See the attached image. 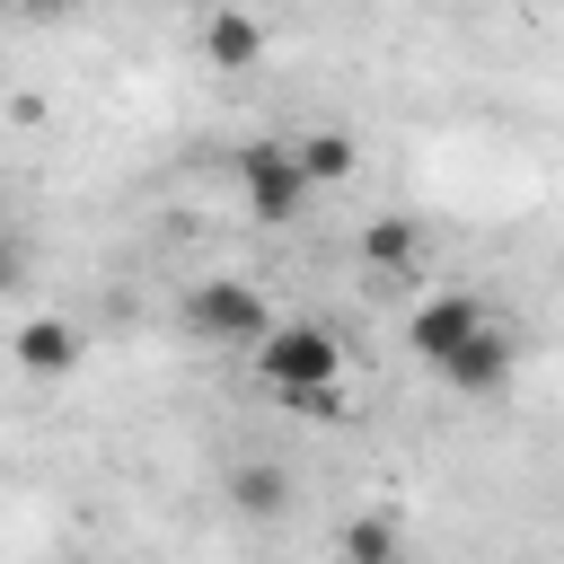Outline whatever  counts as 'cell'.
I'll list each match as a JSON object with an SVG mask.
<instances>
[{
    "label": "cell",
    "mask_w": 564,
    "mask_h": 564,
    "mask_svg": "<svg viewBox=\"0 0 564 564\" xmlns=\"http://www.w3.org/2000/svg\"><path fill=\"white\" fill-rule=\"evenodd\" d=\"M476 326H485V300H467V291H441V300H423V308L405 317V344H414L423 361H441V352H458Z\"/></svg>",
    "instance_id": "obj_7"
},
{
    "label": "cell",
    "mask_w": 564,
    "mask_h": 564,
    "mask_svg": "<svg viewBox=\"0 0 564 564\" xmlns=\"http://www.w3.org/2000/svg\"><path fill=\"white\" fill-rule=\"evenodd\" d=\"M203 62L212 70H256L264 62V18L256 9H238V0H212V18H203Z\"/></svg>",
    "instance_id": "obj_5"
},
{
    "label": "cell",
    "mask_w": 564,
    "mask_h": 564,
    "mask_svg": "<svg viewBox=\"0 0 564 564\" xmlns=\"http://www.w3.org/2000/svg\"><path fill=\"white\" fill-rule=\"evenodd\" d=\"M9 9H18V18H62L70 0H9Z\"/></svg>",
    "instance_id": "obj_13"
},
{
    "label": "cell",
    "mask_w": 564,
    "mask_h": 564,
    "mask_svg": "<svg viewBox=\"0 0 564 564\" xmlns=\"http://www.w3.org/2000/svg\"><path fill=\"white\" fill-rule=\"evenodd\" d=\"M352 564H388L397 555V520H344V538H335Z\"/></svg>",
    "instance_id": "obj_11"
},
{
    "label": "cell",
    "mask_w": 564,
    "mask_h": 564,
    "mask_svg": "<svg viewBox=\"0 0 564 564\" xmlns=\"http://www.w3.org/2000/svg\"><path fill=\"white\" fill-rule=\"evenodd\" d=\"M0 9H9V0H0Z\"/></svg>",
    "instance_id": "obj_14"
},
{
    "label": "cell",
    "mask_w": 564,
    "mask_h": 564,
    "mask_svg": "<svg viewBox=\"0 0 564 564\" xmlns=\"http://www.w3.org/2000/svg\"><path fill=\"white\" fill-rule=\"evenodd\" d=\"M185 326H194L203 344H256V335L273 326V308H264V291H256V282L212 273V282H194V291H185Z\"/></svg>",
    "instance_id": "obj_3"
},
{
    "label": "cell",
    "mask_w": 564,
    "mask_h": 564,
    "mask_svg": "<svg viewBox=\"0 0 564 564\" xmlns=\"http://www.w3.org/2000/svg\"><path fill=\"white\" fill-rule=\"evenodd\" d=\"M291 150H300V167H308V185H352V167H361V141H352V132H335V123H317V132H300Z\"/></svg>",
    "instance_id": "obj_10"
},
{
    "label": "cell",
    "mask_w": 564,
    "mask_h": 564,
    "mask_svg": "<svg viewBox=\"0 0 564 564\" xmlns=\"http://www.w3.org/2000/svg\"><path fill=\"white\" fill-rule=\"evenodd\" d=\"M229 502H238L247 520H282V511H291V467H273V458H238V467H229Z\"/></svg>",
    "instance_id": "obj_9"
},
{
    "label": "cell",
    "mask_w": 564,
    "mask_h": 564,
    "mask_svg": "<svg viewBox=\"0 0 564 564\" xmlns=\"http://www.w3.org/2000/svg\"><path fill=\"white\" fill-rule=\"evenodd\" d=\"M9 352H18V370H26V379H70L88 344H79V326H70V317H26V326L9 335Z\"/></svg>",
    "instance_id": "obj_8"
},
{
    "label": "cell",
    "mask_w": 564,
    "mask_h": 564,
    "mask_svg": "<svg viewBox=\"0 0 564 564\" xmlns=\"http://www.w3.org/2000/svg\"><path fill=\"white\" fill-rule=\"evenodd\" d=\"M423 256H432V229H423L414 212H379V220L361 229V264H370L379 282H397V273H423Z\"/></svg>",
    "instance_id": "obj_6"
},
{
    "label": "cell",
    "mask_w": 564,
    "mask_h": 564,
    "mask_svg": "<svg viewBox=\"0 0 564 564\" xmlns=\"http://www.w3.org/2000/svg\"><path fill=\"white\" fill-rule=\"evenodd\" d=\"M308 167H300V150L291 141H247L238 150V203H247V220H264V229H291L300 212H308Z\"/></svg>",
    "instance_id": "obj_1"
},
{
    "label": "cell",
    "mask_w": 564,
    "mask_h": 564,
    "mask_svg": "<svg viewBox=\"0 0 564 564\" xmlns=\"http://www.w3.org/2000/svg\"><path fill=\"white\" fill-rule=\"evenodd\" d=\"M511 361H520V352H511V335H502V326L485 317V326H476V335H467L458 352H441L432 370H441V379H449L458 397H494V388L511 379Z\"/></svg>",
    "instance_id": "obj_4"
},
{
    "label": "cell",
    "mask_w": 564,
    "mask_h": 564,
    "mask_svg": "<svg viewBox=\"0 0 564 564\" xmlns=\"http://www.w3.org/2000/svg\"><path fill=\"white\" fill-rule=\"evenodd\" d=\"M18 282H26V247H18V238H9V229H0V300H9V291H18Z\"/></svg>",
    "instance_id": "obj_12"
},
{
    "label": "cell",
    "mask_w": 564,
    "mask_h": 564,
    "mask_svg": "<svg viewBox=\"0 0 564 564\" xmlns=\"http://www.w3.org/2000/svg\"><path fill=\"white\" fill-rule=\"evenodd\" d=\"M256 379L264 388H326V379H344V344L326 326H264L256 335Z\"/></svg>",
    "instance_id": "obj_2"
}]
</instances>
